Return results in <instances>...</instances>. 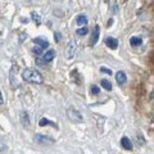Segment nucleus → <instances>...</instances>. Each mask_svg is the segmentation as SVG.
<instances>
[{"instance_id": "39448f33", "label": "nucleus", "mask_w": 154, "mask_h": 154, "mask_svg": "<svg viewBox=\"0 0 154 154\" xmlns=\"http://www.w3.org/2000/svg\"><path fill=\"white\" fill-rule=\"evenodd\" d=\"M76 51H77V44H76V41L72 40L68 44V46H67V49H66V58L72 59V58L76 55Z\"/></svg>"}, {"instance_id": "0eeeda50", "label": "nucleus", "mask_w": 154, "mask_h": 154, "mask_svg": "<svg viewBox=\"0 0 154 154\" xmlns=\"http://www.w3.org/2000/svg\"><path fill=\"white\" fill-rule=\"evenodd\" d=\"M116 81H117V84L119 86H123L127 82V76L125 73L123 71H118L117 73H116Z\"/></svg>"}, {"instance_id": "412c9836", "label": "nucleus", "mask_w": 154, "mask_h": 154, "mask_svg": "<svg viewBox=\"0 0 154 154\" xmlns=\"http://www.w3.org/2000/svg\"><path fill=\"white\" fill-rule=\"evenodd\" d=\"M5 149H7V145H5V144H3V141L0 140V152L5 150Z\"/></svg>"}, {"instance_id": "f03ea898", "label": "nucleus", "mask_w": 154, "mask_h": 154, "mask_svg": "<svg viewBox=\"0 0 154 154\" xmlns=\"http://www.w3.org/2000/svg\"><path fill=\"white\" fill-rule=\"evenodd\" d=\"M55 57V50H48L46 53H44V54H41V57H37L36 58V64L37 66H45L46 63H50V62L54 59Z\"/></svg>"}, {"instance_id": "2eb2a0df", "label": "nucleus", "mask_w": 154, "mask_h": 154, "mask_svg": "<svg viewBox=\"0 0 154 154\" xmlns=\"http://www.w3.org/2000/svg\"><path fill=\"white\" fill-rule=\"evenodd\" d=\"M31 18H32V21L35 22L37 26L41 25V18H40V16H38L36 12H32V13H31Z\"/></svg>"}, {"instance_id": "dca6fc26", "label": "nucleus", "mask_w": 154, "mask_h": 154, "mask_svg": "<svg viewBox=\"0 0 154 154\" xmlns=\"http://www.w3.org/2000/svg\"><path fill=\"white\" fill-rule=\"evenodd\" d=\"M100 85H102L103 88H104L105 90H107V91H112V89H113V88H112V84H110L108 80H105V79H104V80H102V82H100Z\"/></svg>"}, {"instance_id": "a211bd4d", "label": "nucleus", "mask_w": 154, "mask_h": 154, "mask_svg": "<svg viewBox=\"0 0 154 154\" xmlns=\"http://www.w3.org/2000/svg\"><path fill=\"white\" fill-rule=\"evenodd\" d=\"M76 33L77 35H80V36H85L86 33H88V27H82V28H79V30L76 31Z\"/></svg>"}, {"instance_id": "5701e85b", "label": "nucleus", "mask_w": 154, "mask_h": 154, "mask_svg": "<svg viewBox=\"0 0 154 154\" xmlns=\"http://www.w3.org/2000/svg\"><path fill=\"white\" fill-rule=\"evenodd\" d=\"M0 104H4V98H3V94H2V90H0Z\"/></svg>"}, {"instance_id": "9b49d317", "label": "nucleus", "mask_w": 154, "mask_h": 154, "mask_svg": "<svg viewBox=\"0 0 154 154\" xmlns=\"http://www.w3.org/2000/svg\"><path fill=\"white\" fill-rule=\"evenodd\" d=\"M32 41L35 42L36 45H38L40 48H42V49H45V48L49 46V41H48V40H44V38H41V37H36V38H33Z\"/></svg>"}, {"instance_id": "4be33fe9", "label": "nucleus", "mask_w": 154, "mask_h": 154, "mask_svg": "<svg viewBox=\"0 0 154 154\" xmlns=\"http://www.w3.org/2000/svg\"><path fill=\"white\" fill-rule=\"evenodd\" d=\"M59 40H60V33L59 32H55V41L58 42Z\"/></svg>"}, {"instance_id": "f3484780", "label": "nucleus", "mask_w": 154, "mask_h": 154, "mask_svg": "<svg viewBox=\"0 0 154 154\" xmlns=\"http://www.w3.org/2000/svg\"><path fill=\"white\" fill-rule=\"evenodd\" d=\"M90 93H91V95H98L100 93V89L96 85H91L90 86Z\"/></svg>"}, {"instance_id": "6ab92c4d", "label": "nucleus", "mask_w": 154, "mask_h": 154, "mask_svg": "<svg viewBox=\"0 0 154 154\" xmlns=\"http://www.w3.org/2000/svg\"><path fill=\"white\" fill-rule=\"evenodd\" d=\"M42 50H44V49H42V48H40L38 45H37V46H35V48L32 49V51L35 53L36 55H41V54H42Z\"/></svg>"}, {"instance_id": "7ed1b4c3", "label": "nucleus", "mask_w": 154, "mask_h": 154, "mask_svg": "<svg viewBox=\"0 0 154 154\" xmlns=\"http://www.w3.org/2000/svg\"><path fill=\"white\" fill-rule=\"evenodd\" d=\"M67 117L69 118V121L75 122V123H81L84 121L82 114H81L77 109H75L73 107H69L68 109H67Z\"/></svg>"}, {"instance_id": "20e7f679", "label": "nucleus", "mask_w": 154, "mask_h": 154, "mask_svg": "<svg viewBox=\"0 0 154 154\" xmlns=\"http://www.w3.org/2000/svg\"><path fill=\"white\" fill-rule=\"evenodd\" d=\"M35 143L40 144V145H53L55 143V140L50 136H46V135H42V134H36L35 135Z\"/></svg>"}, {"instance_id": "9d476101", "label": "nucleus", "mask_w": 154, "mask_h": 154, "mask_svg": "<svg viewBox=\"0 0 154 154\" xmlns=\"http://www.w3.org/2000/svg\"><path fill=\"white\" fill-rule=\"evenodd\" d=\"M38 126H40V127H44V126H53V127L58 128V125H57V123L49 121V119L45 118V117H42V118L40 119V121H38Z\"/></svg>"}, {"instance_id": "f8f14e48", "label": "nucleus", "mask_w": 154, "mask_h": 154, "mask_svg": "<svg viewBox=\"0 0 154 154\" xmlns=\"http://www.w3.org/2000/svg\"><path fill=\"white\" fill-rule=\"evenodd\" d=\"M130 44H131V46L136 48V46H140L143 44V40H141V37H139V36H132L130 38Z\"/></svg>"}, {"instance_id": "ddd939ff", "label": "nucleus", "mask_w": 154, "mask_h": 154, "mask_svg": "<svg viewBox=\"0 0 154 154\" xmlns=\"http://www.w3.org/2000/svg\"><path fill=\"white\" fill-rule=\"evenodd\" d=\"M21 122H22L23 126H28V125H30V119H28V113L27 112L21 113Z\"/></svg>"}, {"instance_id": "aec40b11", "label": "nucleus", "mask_w": 154, "mask_h": 154, "mask_svg": "<svg viewBox=\"0 0 154 154\" xmlns=\"http://www.w3.org/2000/svg\"><path fill=\"white\" fill-rule=\"evenodd\" d=\"M100 71H102L103 73H107L108 76H110V75H112V71H110V69H108V68H104V67H102V68H100Z\"/></svg>"}, {"instance_id": "f257e3e1", "label": "nucleus", "mask_w": 154, "mask_h": 154, "mask_svg": "<svg viewBox=\"0 0 154 154\" xmlns=\"http://www.w3.org/2000/svg\"><path fill=\"white\" fill-rule=\"evenodd\" d=\"M23 77V81H26L28 84H36V85H40L44 82V77H42L41 72L37 71V69H33V68H26L22 73Z\"/></svg>"}, {"instance_id": "423d86ee", "label": "nucleus", "mask_w": 154, "mask_h": 154, "mask_svg": "<svg viewBox=\"0 0 154 154\" xmlns=\"http://www.w3.org/2000/svg\"><path fill=\"white\" fill-rule=\"evenodd\" d=\"M99 33H100V28H99V26H98V25H96V26L94 27L93 32H91L90 40H89V46L93 48V46L96 44V42H98V40H99Z\"/></svg>"}, {"instance_id": "1a4fd4ad", "label": "nucleus", "mask_w": 154, "mask_h": 154, "mask_svg": "<svg viewBox=\"0 0 154 154\" xmlns=\"http://www.w3.org/2000/svg\"><path fill=\"white\" fill-rule=\"evenodd\" d=\"M121 146H122L123 149H126V150H132V149H134L132 143H131V140H130L127 136H123V137L121 139Z\"/></svg>"}, {"instance_id": "6e6552de", "label": "nucleus", "mask_w": 154, "mask_h": 154, "mask_svg": "<svg viewBox=\"0 0 154 154\" xmlns=\"http://www.w3.org/2000/svg\"><path fill=\"white\" fill-rule=\"evenodd\" d=\"M105 45H107L109 49L114 50L118 48V40L117 38H113V37H107L105 38Z\"/></svg>"}, {"instance_id": "4468645a", "label": "nucleus", "mask_w": 154, "mask_h": 154, "mask_svg": "<svg viewBox=\"0 0 154 154\" xmlns=\"http://www.w3.org/2000/svg\"><path fill=\"white\" fill-rule=\"evenodd\" d=\"M77 25L79 26H86L88 25V18L84 14H80L79 17H77Z\"/></svg>"}, {"instance_id": "b1692460", "label": "nucleus", "mask_w": 154, "mask_h": 154, "mask_svg": "<svg viewBox=\"0 0 154 154\" xmlns=\"http://www.w3.org/2000/svg\"><path fill=\"white\" fill-rule=\"evenodd\" d=\"M104 2H109V0H104Z\"/></svg>"}]
</instances>
